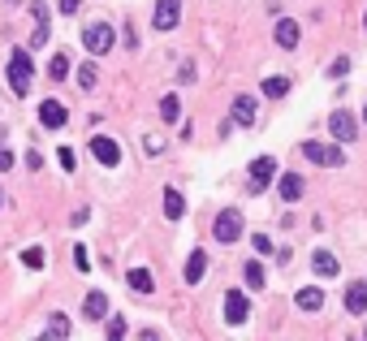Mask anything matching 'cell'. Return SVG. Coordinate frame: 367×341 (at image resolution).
Here are the masks:
<instances>
[{
    "label": "cell",
    "mask_w": 367,
    "mask_h": 341,
    "mask_svg": "<svg viewBox=\"0 0 367 341\" xmlns=\"http://www.w3.org/2000/svg\"><path fill=\"white\" fill-rule=\"evenodd\" d=\"M165 216H169V220H182V216H186V199H182L177 190H165Z\"/></svg>",
    "instance_id": "7402d4cb"
},
{
    "label": "cell",
    "mask_w": 367,
    "mask_h": 341,
    "mask_svg": "<svg viewBox=\"0 0 367 341\" xmlns=\"http://www.w3.org/2000/svg\"><path fill=\"white\" fill-rule=\"evenodd\" d=\"M246 315H251L246 294H242V290H229V294H225V320H229V324H242Z\"/></svg>",
    "instance_id": "30bf717a"
},
{
    "label": "cell",
    "mask_w": 367,
    "mask_h": 341,
    "mask_svg": "<svg viewBox=\"0 0 367 341\" xmlns=\"http://www.w3.org/2000/svg\"><path fill=\"white\" fill-rule=\"evenodd\" d=\"M31 78H35L31 56L22 48H13V56H9V91L13 95H31Z\"/></svg>",
    "instance_id": "6da1fadb"
},
{
    "label": "cell",
    "mask_w": 367,
    "mask_h": 341,
    "mask_svg": "<svg viewBox=\"0 0 367 341\" xmlns=\"http://www.w3.org/2000/svg\"><path fill=\"white\" fill-rule=\"evenodd\" d=\"M160 117H165V121H177V117H182V99H177V95H165V99H160Z\"/></svg>",
    "instance_id": "603a6c76"
},
{
    "label": "cell",
    "mask_w": 367,
    "mask_h": 341,
    "mask_svg": "<svg viewBox=\"0 0 367 341\" xmlns=\"http://www.w3.org/2000/svg\"><path fill=\"white\" fill-rule=\"evenodd\" d=\"M346 311L350 315H367V286L363 281H354V286L346 290Z\"/></svg>",
    "instance_id": "5bb4252c"
},
{
    "label": "cell",
    "mask_w": 367,
    "mask_h": 341,
    "mask_svg": "<svg viewBox=\"0 0 367 341\" xmlns=\"http://www.w3.org/2000/svg\"><path fill=\"white\" fill-rule=\"evenodd\" d=\"M48 78H52V82H65V78H70V56H65V52H52V61H48Z\"/></svg>",
    "instance_id": "ac0fdd59"
},
{
    "label": "cell",
    "mask_w": 367,
    "mask_h": 341,
    "mask_svg": "<svg viewBox=\"0 0 367 341\" xmlns=\"http://www.w3.org/2000/svg\"><path fill=\"white\" fill-rule=\"evenodd\" d=\"M82 315H87V320H109V298H104L99 290H91V294L82 298Z\"/></svg>",
    "instance_id": "4fadbf2b"
},
{
    "label": "cell",
    "mask_w": 367,
    "mask_h": 341,
    "mask_svg": "<svg viewBox=\"0 0 367 341\" xmlns=\"http://www.w3.org/2000/svg\"><path fill=\"white\" fill-rule=\"evenodd\" d=\"M39 121H43L48 130H61V126L70 121V112H65L61 99H43V104H39Z\"/></svg>",
    "instance_id": "9c48e42d"
},
{
    "label": "cell",
    "mask_w": 367,
    "mask_h": 341,
    "mask_svg": "<svg viewBox=\"0 0 367 341\" xmlns=\"http://www.w3.org/2000/svg\"><path fill=\"white\" fill-rule=\"evenodd\" d=\"M31 13H35V35H31V48H43V43H48V5H43V0H35Z\"/></svg>",
    "instance_id": "8fae6325"
},
{
    "label": "cell",
    "mask_w": 367,
    "mask_h": 341,
    "mask_svg": "<svg viewBox=\"0 0 367 341\" xmlns=\"http://www.w3.org/2000/svg\"><path fill=\"white\" fill-rule=\"evenodd\" d=\"M95 82H99V70H95V65H91V61H87V65H82V70H78V87H82V91H91V87H95Z\"/></svg>",
    "instance_id": "d4e9b609"
},
{
    "label": "cell",
    "mask_w": 367,
    "mask_h": 341,
    "mask_svg": "<svg viewBox=\"0 0 367 341\" xmlns=\"http://www.w3.org/2000/svg\"><path fill=\"white\" fill-rule=\"evenodd\" d=\"M363 121H367V108H363Z\"/></svg>",
    "instance_id": "e575fe53"
},
{
    "label": "cell",
    "mask_w": 367,
    "mask_h": 341,
    "mask_svg": "<svg viewBox=\"0 0 367 341\" xmlns=\"http://www.w3.org/2000/svg\"><path fill=\"white\" fill-rule=\"evenodd\" d=\"M251 242H255V251H259V255H273V238H268V234H255Z\"/></svg>",
    "instance_id": "f546056e"
},
{
    "label": "cell",
    "mask_w": 367,
    "mask_h": 341,
    "mask_svg": "<svg viewBox=\"0 0 367 341\" xmlns=\"http://www.w3.org/2000/svg\"><path fill=\"white\" fill-rule=\"evenodd\" d=\"M43 337H70V320L65 315H52L48 328H43Z\"/></svg>",
    "instance_id": "cb8c5ba5"
},
{
    "label": "cell",
    "mask_w": 367,
    "mask_h": 341,
    "mask_svg": "<svg viewBox=\"0 0 367 341\" xmlns=\"http://www.w3.org/2000/svg\"><path fill=\"white\" fill-rule=\"evenodd\" d=\"M273 39H277L281 48H298L302 31H298V22H294V18H281V22H277V31H273Z\"/></svg>",
    "instance_id": "7c38bea8"
},
{
    "label": "cell",
    "mask_w": 367,
    "mask_h": 341,
    "mask_svg": "<svg viewBox=\"0 0 367 341\" xmlns=\"http://www.w3.org/2000/svg\"><path fill=\"white\" fill-rule=\"evenodd\" d=\"M13 168V151H0V173H9Z\"/></svg>",
    "instance_id": "836d02e7"
},
{
    "label": "cell",
    "mask_w": 367,
    "mask_h": 341,
    "mask_svg": "<svg viewBox=\"0 0 367 341\" xmlns=\"http://www.w3.org/2000/svg\"><path fill=\"white\" fill-rule=\"evenodd\" d=\"M234 121L238 126H255V99L251 95H238L234 99Z\"/></svg>",
    "instance_id": "e0dca14e"
},
{
    "label": "cell",
    "mask_w": 367,
    "mask_h": 341,
    "mask_svg": "<svg viewBox=\"0 0 367 341\" xmlns=\"http://www.w3.org/2000/svg\"><path fill=\"white\" fill-rule=\"evenodd\" d=\"M203 272H207V255H203V251H195V255L186 259V281L195 286V281H203Z\"/></svg>",
    "instance_id": "44dd1931"
},
{
    "label": "cell",
    "mask_w": 367,
    "mask_h": 341,
    "mask_svg": "<svg viewBox=\"0 0 367 341\" xmlns=\"http://www.w3.org/2000/svg\"><path fill=\"white\" fill-rule=\"evenodd\" d=\"M285 91H290V78H268V82H264V95H268V99H281Z\"/></svg>",
    "instance_id": "484cf974"
},
{
    "label": "cell",
    "mask_w": 367,
    "mask_h": 341,
    "mask_svg": "<svg viewBox=\"0 0 367 341\" xmlns=\"http://www.w3.org/2000/svg\"><path fill=\"white\" fill-rule=\"evenodd\" d=\"M126 281H130V290H134V294H151V272H147V268H130Z\"/></svg>",
    "instance_id": "ffe728a7"
},
{
    "label": "cell",
    "mask_w": 367,
    "mask_h": 341,
    "mask_svg": "<svg viewBox=\"0 0 367 341\" xmlns=\"http://www.w3.org/2000/svg\"><path fill=\"white\" fill-rule=\"evenodd\" d=\"M212 238L225 242V247H234V242L242 238V212H221L217 224H212Z\"/></svg>",
    "instance_id": "3957f363"
},
{
    "label": "cell",
    "mask_w": 367,
    "mask_h": 341,
    "mask_svg": "<svg viewBox=\"0 0 367 341\" xmlns=\"http://www.w3.org/2000/svg\"><path fill=\"white\" fill-rule=\"evenodd\" d=\"M78 5H82V0H57V9H61L65 18H74V13H78Z\"/></svg>",
    "instance_id": "1f68e13d"
},
{
    "label": "cell",
    "mask_w": 367,
    "mask_h": 341,
    "mask_svg": "<svg viewBox=\"0 0 367 341\" xmlns=\"http://www.w3.org/2000/svg\"><path fill=\"white\" fill-rule=\"evenodd\" d=\"M82 43H87V52H91V56H104V52H113L117 31H113L109 22H91V26L82 31Z\"/></svg>",
    "instance_id": "7a4b0ae2"
},
{
    "label": "cell",
    "mask_w": 367,
    "mask_h": 341,
    "mask_svg": "<svg viewBox=\"0 0 367 341\" xmlns=\"http://www.w3.org/2000/svg\"><path fill=\"white\" fill-rule=\"evenodd\" d=\"M350 70V56H337V61H333V78H341Z\"/></svg>",
    "instance_id": "d6a6232c"
},
{
    "label": "cell",
    "mask_w": 367,
    "mask_h": 341,
    "mask_svg": "<svg viewBox=\"0 0 367 341\" xmlns=\"http://www.w3.org/2000/svg\"><path fill=\"white\" fill-rule=\"evenodd\" d=\"M264 281H268L264 268H259V264H246V286H251V290H264Z\"/></svg>",
    "instance_id": "4316f807"
},
{
    "label": "cell",
    "mask_w": 367,
    "mask_h": 341,
    "mask_svg": "<svg viewBox=\"0 0 367 341\" xmlns=\"http://www.w3.org/2000/svg\"><path fill=\"white\" fill-rule=\"evenodd\" d=\"M273 178H277V160H273V156H259V160H251V190H264Z\"/></svg>",
    "instance_id": "ba28073f"
},
{
    "label": "cell",
    "mask_w": 367,
    "mask_h": 341,
    "mask_svg": "<svg viewBox=\"0 0 367 341\" xmlns=\"http://www.w3.org/2000/svg\"><path fill=\"white\" fill-rule=\"evenodd\" d=\"M91 151H95V160H99L104 168H117V164H121V147H117V139H109V134H95V139H91Z\"/></svg>",
    "instance_id": "5b68a950"
},
{
    "label": "cell",
    "mask_w": 367,
    "mask_h": 341,
    "mask_svg": "<svg viewBox=\"0 0 367 341\" xmlns=\"http://www.w3.org/2000/svg\"><path fill=\"white\" fill-rule=\"evenodd\" d=\"M329 130H333V139H337V143H354V134H358V121L350 117L346 108H333V117H329Z\"/></svg>",
    "instance_id": "52a82bcc"
},
{
    "label": "cell",
    "mask_w": 367,
    "mask_h": 341,
    "mask_svg": "<svg viewBox=\"0 0 367 341\" xmlns=\"http://www.w3.org/2000/svg\"><path fill=\"white\" fill-rule=\"evenodd\" d=\"M126 332H130V324H126V315H109V337H113V341H121Z\"/></svg>",
    "instance_id": "83f0119b"
},
{
    "label": "cell",
    "mask_w": 367,
    "mask_h": 341,
    "mask_svg": "<svg viewBox=\"0 0 367 341\" xmlns=\"http://www.w3.org/2000/svg\"><path fill=\"white\" fill-rule=\"evenodd\" d=\"M311 268H316V276H337L341 272V264H337L333 251H316V255H311Z\"/></svg>",
    "instance_id": "2e32d148"
},
{
    "label": "cell",
    "mask_w": 367,
    "mask_h": 341,
    "mask_svg": "<svg viewBox=\"0 0 367 341\" xmlns=\"http://www.w3.org/2000/svg\"><path fill=\"white\" fill-rule=\"evenodd\" d=\"M363 26H367V13H363Z\"/></svg>",
    "instance_id": "d590c367"
},
{
    "label": "cell",
    "mask_w": 367,
    "mask_h": 341,
    "mask_svg": "<svg viewBox=\"0 0 367 341\" xmlns=\"http://www.w3.org/2000/svg\"><path fill=\"white\" fill-rule=\"evenodd\" d=\"M277 190H281V199H285V203H298L307 186H302V178H298V173H281V182H277Z\"/></svg>",
    "instance_id": "9a60e30c"
},
{
    "label": "cell",
    "mask_w": 367,
    "mask_h": 341,
    "mask_svg": "<svg viewBox=\"0 0 367 341\" xmlns=\"http://www.w3.org/2000/svg\"><path fill=\"white\" fill-rule=\"evenodd\" d=\"M177 22H182V5H177V0H155L151 26H155V31H173Z\"/></svg>",
    "instance_id": "8992f818"
},
{
    "label": "cell",
    "mask_w": 367,
    "mask_h": 341,
    "mask_svg": "<svg viewBox=\"0 0 367 341\" xmlns=\"http://www.w3.org/2000/svg\"><path fill=\"white\" fill-rule=\"evenodd\" d=\"M74 264H78V268H82V272H87V268H91V255H87V247H74Z\"/></svg>",
    "instance_id": "4dcf8cb0"
},
{
    "label": "cell",
    "mask_w": 367,
    "mask_h": 341,
    "mask_svg": "<svg viewBox=\"0 0 367 341\" xmlns=\"http://www.w3.org/2000/svg\"><path fill=\"white\" fill-rule=\"evenodd\" d=\"M302 156L311 160V164H329V168H337V164H346V156H341V147H329V143H302Z\"/></svg>",
    "instance_id": "277c9868"
},
{
    "label": "cell",
    "mask_w": 367,
    "mask_h": 341,
    "mask_svg": "<svg viewBox=\"0 0 367 341\" xmlns=\"http://www.w3.org/2000/svg\"><path fill=\"white\" fill-rule=\"evenodd\" d=\"M294 303H298L302 311H320V307H324V294H320L316 286H307V290H298V298H294Z\"/></svg>",
    "instance_id": "d6986e66"
},
{
    "label": "cell",
    "mask_w": 367,
    "mask_h": 341,
    "mask_svg": "<svg viewBox=\"0 0 367 341\" xmlns=\"http://www.w3.org/2000/svg\"><path fill=\"white\" fill-rule=\"evenodd\" d=\"M22 264H26V268H43V251H39V247L22 251Z\"/></svg>",
    "instance_id": "f1b7e54d"
}]
</instances>
